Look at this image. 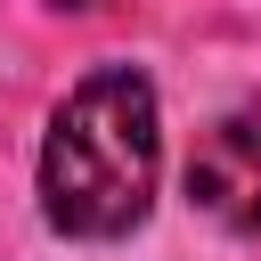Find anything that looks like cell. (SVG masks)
Masks as SVG:
<instances>
[{"label": "cell", "instance_id": "3", "mask_svg": "<svg viewBox=\"0 0 261 261\" xmlns=\"http://www.w3.org/2000/svg\"><path fill=\"white\" fill-rule=\"evenodd\" d=\"M57 8H106V0H57Z\"/></svg>", "mask_w": 261, "mask_h": 261}, {"label": "cell", "instance_id": "2", "mask_svg": "<svg viewBox=\"0 0 261 261\" xmlns=\"http://www.w3.org/2000/svg\"><path fill=\"white\" fill-rule=\"evenodd\" d=\"M188 204L220 228H261V106L220 114L188 155Z\"/></svg>", "mask_w": 261, "mask_h": 261}, {"label": "cell", "instance_id": "1", "mask_svg": "<svg viewBox=\"0 0 261 261\" xmlns=\"http://www.w3.org/2000/svg\"><path fill=\"white\" fill-rule=\"evenodd\" d=\"M163 171V114L155 82L139 65H98L82 73L41 139V212L57 237H130L155 204Z\"/></svg>", "mask_w": 261, "mask_h": 261}]
</instances>
